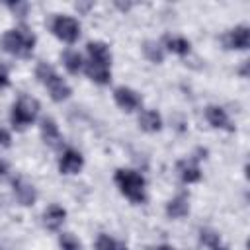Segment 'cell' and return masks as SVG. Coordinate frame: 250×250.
<instances>
[{
    "mask_svg": "<svg viewBox=\"0 0 250 250\" xmlns=\"http://www.w3.org/2000/svg\"><path fill=\"white\" fill-rule=\"evenodd\" d=\"M37 78H39V82L43 84V86H47V90H49V94H51V98L55 100V102H64L68 96H70V86L55 72V68L51 66V64H47V62H41L39 66H37Z\"/></svg>",
    "mask_w": 250,
    "mask_h": 250,
    "instance_id": "obj_2",
    "label": "cell"
},
{
    "mask_svg": "<svg viewBox=\"0 0 250 250\" xmlns=\"http://www.w3.org/2000/svg\"><path fill=\"white\" fill-rule=\"evenodd\" d=\"M12 186H14L16 197H18V201H20L21 205H33V203H35L37 191H35V188H33L31 182H27L25 178H14Z\"/></svg>",
    "mask_w": 250,
    "mask_h": 250,
    "instance_id": "obj_9",
    "label": "cell"
},
{
    "mask_svg": "<svg viewBox=\"0 0 250 250\" xmlns=\"http://www.w3.org/2000/svg\"><path fill=\"white\" fill-rule=\"evenodd\" d=\"M115 184L119 186L121 193L131 199L133 203H143L146 199L145 195V178L135 170H117L115 172Z\"/></svg>",
    "mask_w": 250,
    "mask_h": 250,
    "instance_id": "obj_1",
    "label": "cell"
},
{
    "mask_svg": "<svg viewBox=\"0 0 250 250\" xmlns=\"http://www.w3.org/2000/svg\"><path fill=\"white\" fill-rule=\"evenodd\" d=\"M223 41H225L227 49H248V45H250V31H248L246 25H238V27L230 29L223 37Z\"/></svg>",
    "mask_w": 250,
    "mask_h": 250,
    "instance_id": "obj_7",
    "label": "cell"
},
{
    "mask_svg": "<svg viewBox=\"0 0 250 250\" xmlns=\"http://www.w3.org/2000/svg\"><path fill=\"white\" fill-rule=\"evenodd\" d=\"M2 172H4V164L0 162V174H2Z\"/></svg>",
    "mask_w": 250,
    "mask_h": 250,
    "instance_id": "obj_30",
    "label": "cell"
},
{
    "mask_svg": "<svg viewBox=\"0 0 250 250\" xmlns=\"http://www.w3.org/2000/svg\"><path fill=\"white\" fill-rule=\"evenodd\" d=\"M205 115H207V121H209L213 127L232 131V127L229 125V115H227V111H225L223 107H219V105H209L207 111H205Z\"/></svg>",
    "mask_w": 250,
    "mask_h": 250,
    "instance_id": "obj_14",
    "label": "cell"
},
{
    "mask_svg": "<svg viewBox=\"0 0 250 250\" xmlns=\"http://www.w3.org/2000/svg\"><path fill=\"white\" fill-rule=\"evenodd\" d=\"M41 137L47 145H51L53 148L61 146V133H59V127L57 123L51 119V117H45L41 121Z\"/></svg>",
    "mask_w": 250,
    "mask_h": 250,
    "instance_id": "obj_12",
    "label": "cell"
},
{
    "mask_svg": "<svg viewBox=\"0 0 250 250\" xmlns=\"http://www.w3.org/2000/svg\"><path fill=\"white\" fill-rule=\"evenodd\" d=\"M139 125H141V129H145V131H148V133H156V131H160V127H162V119H160L158 111H154V109H145V111H141V115H139Z\"/></svg>",
    "mask_w": 250,
    "mask_h": 250,
    "instance_id": "obj_15",
    "label": "cell"
},
{
    "mask_svg": "<svg viewBox=\"0 0 250 250\" xmlns=\"http://www.w3.org/2000/svg\"><path fill=\"white\" fill-rule=\"evenodd\" d=\"M82 164H84L82 154L74 148H66L59 160V170H61V174H78Z\"/></svg>",
    "mask_w": 250,
    "mask_h": 250,
    "instance_id": "obj_8",
    "label": "cell"
},
{
    "mask_svg": "<svg viewBox=\"0 0 250 250\" xmlns=\"http://www.w3.org/2000/svg\"><path fill=\"white\" fill-rule=\"evenodd\" d=\"M113 98H115V104L125 109V111H135L139 105H141V98L135 90L131 88H125V86H119L113 90Z\"/></svg>",
    "mask_w": 250,
    "mask_h": 250,
    "instance_id": "obj_6",
    "label": "cell"
},
{
    "mask_svg": "<svg viewBox=\"0 0 250 250\" xmlns=\"http://www.w3.org/2000/svg\"><path fill=\"white\" fill-rule=\"evenodd\" d=\"M188 211H189V203H188V195H184V193H180L166 205V213L172 219H180V217L188 215Z\"/></svg>",
    "mask_w": 250,
    "mask_h": 250,
    "instance_id": "obj_16",
    "label": "cell"
},
{
    "mask_svg": "<svg viewBox=\"0 0 250 250\" xmlns=\"http://www.w3.org/2000/svg\"><path fill=\"white\" fill-rule=\"evenodd\" d=\"M178 170H180V178L186 182V184H193L201 178V172L197 168L195 162H189V160H182L178 162Z\"/></svg>",
    "mask_w": 250,
    "mask_h": 250,
    "instance_id": "obj_17",
    "label": "cell"
},
{
    "mask_svg": "<svg viewBox=\"0 0 250 250\" xmlns=\"http://www.w3.org/2000/svg\"><path fill=\"white\" fill-rule=\"evenodd\" d=\"M86 74H88L96 84H107V82L111 80L109 66H107V64H102V62H94V61H88V62H86Z\"/></svg>",
    "mask_w": 250,
    "mask_h": 250,
    "instance_id": "obj_11",
    "label": "cell"
},
{
    "mask_svg": "<svg viewBox=\"0 0 250 250\" xmlns=\"http://www.w3.org/2000/svg\"><path fill=\"white\" fill-rule=\"evenodd\" d=\"M143 53H145V57H146L148 61H152V62H162V59H164L162 49H160L154 41H146L145 47H143Z\"/></svg>",
    "mask_w": 250,
    "mask_h": 250,
    "instance_id": "obj_21",
    "label": "cell"
},
{
    "mask_svg": "<svg viewBox=\"0 0 250 250\" xmlns=\"http://www.w3.org/2000/svg\"><path fill=\"white\" fill-rule=\"evenodd\" d=\"M64 217H66V211L61 205H51L43 213V225L51 230H57L64 223Z\"/></svg>",
    "mask_w": 250,
    "mask_h": 250,
    "instance_id": "obj_13",
    "label": "cell"
},
{
    "mask_svg": "<svg viewBox=\"0 0 250 250\" xmlns=\"http://www.w3.org/2000/svg\"><path fill=\"white\" fill-rule=\"evenodd\" d=\"M10 143H12V139H10V133L6 131V129H0V146H10Z\"/></svg>",
    "mask_w": 250,
    "mask_h": 250,
    "instance_id": "obj_25",
    "label": "cell"
},
{
    "mask_svg": "<svg viewBox=\"0 0 250 250\" xmlns=\"http://www.w3.org/2000/svg\"><path fill=\"white\" fill-rule=\"evenodd\" d=\"M76 8H80V10H86V8H90V4H76Z\"/></svg>",
    "mask_w": 250,
    "mask_h": 250,
    "instance_id": "obj_28",
    "label": "cell"
},
{
    "mask_svg": "<svg viewBox=\"0 0 250 250\" xmlns=\"http://www.w3.org/2000/svg\"><path fill=\"white\" fill-rule=\"evenodd\" d=\"M86 49H88L90 61L102 62V64H107V66L111 64V55H109V49H107L105 43H102V41H90L86 45Z\"/></svg>",
    "mask_w": 250,
    "mask_h": 250,
    "instance_id": "obj_10",
    "label": "cell"
},
{
    "mask_svg": "<svg viewBox=\"0 0 250 250\" xmlns=\"http://www.w3.org/2000/svg\"><path fill=\"white\" fill-rule=\"evenodd\" d=\"M156 250H174V248H172V246H168V244H162V246H158Z\"/></svg>",
    "mask_w": 250,
    "mask_h": 250,
    "instance_id": "obj_27",
    "label": "cell"
},
{
    "mask_svg": "<svg viewBox=\"0 0 250 250\" xmlns=\"http://www.w3.org/2000/svg\"><path fill=\"white\" fill-rule=\"evenodd\" d=\"M62 61H64L66 70L72 72V74H76V72L82 68V57H80L78 51H66V53L62 55Z\"/></svg>",
    "mask_w": 250,
    "mask_h": 250,
    "instance_id": "obj_19",
    "label": "cell"
},
{
    "mask_svg": "<svg viewBox=\"0 0 250 250\" xmlns=\"http://www.w3.org/2000/svg\"><path fill=\"white\" fill-rule=\"evenodd\" d=\"M164 43L168 47V51L176 53V55H188L189 53V41L186 37H172V35H166L164 37Z\"/></svg>",
    "mask_w": 250,
    "mask_h": 250,
    "instance_id": "obj_18",
    "label": "cell"
},
{
    "mask_svg": "<svg viewBox=\"0 0 250 250\" xmlns=\"http://www.w3.org/2000/svg\"><path fill=\"white\" fill-rule=\"evenodd\" d=\"M10 84V80H8V70L4 68V66H0V88H6Z\"/></svg>",
    "mask_w": 250,
    "mask_h": 250,
    "instance_id": "obj_26",
    "label": "cell"
},
{
    "mask_svg": "<svg viewBox=\"0 0 250 250\" xmlns=\"http://www.w3.org/2000/svg\"><path fill=\"white\" fill-rule=\"evenodd\" d=\"M51 29L59 39H62L66 43H74L80 37V23L70 16H57L53 20Z\"/></svg>",
    "mask_w": 250,
    "mask_h": 250,
    "instance_id": "obj_5",
    "label": "cell"
},
{
    "mask_svg": "<svg viewBox=\"0 0 250 250\" xmlns=\"http://www.w3.org/2000/svg\"><path fill=\"white\" fill-rule=\"evenodd\" d=\"M96 250H127V246L107 234H100L96 240Z\"/></svg>",
    "mask_w": 250,
    "mask_h": 250,
    "instance_id": "obj_20",
    "label": "cell"
},
{
    "mask_svg": "<svg viewBox=\"0 0 250 250\" xmlns=\"http://www.w3.org/2000/svg\"><path fill=\"white\" fill-rule=\"evenodd\" d=\"M37 113H39V102L35 98H31V96H20V100L14 104L12 115H10L14 129L23 131L29 123L35 121Z\"/></svg>",
    "mask_w": 250,
    "mask_h": 250,
    "instance_id": "obj_4",
    "label": "cell"
},
{
    "mask_svg": "<svg viewBox=\"0 0 250 250\" xmlns=\"http://www.w3.org/2000/svg\"><path fill=\"white\" fill-rule=\"evenodd\" d=\"M213 250H227V248H223V246H215Z\"/></svg>",
    "mask_w": 250,
    "mask_h": 250,
    "instance_id": "obj_29",
    "label": "cell"
},
{
    "mask_svg": "<svg viewBox=\"0 0 250 250\" xmlns=\"http://www.w3.org/2000/svg\"><path fill=\"white\" fill-rule=\"evenodd\" d=\"M59 244L62 250H80V240L70 232H62L59 236Z\"/></svg>",
    "mask_w": 250,
    "mask_h": 250,
    "instance_id": "obj_22",
    "label": "cell"
},
{
    "mask_svg": "<svg viewBox=\"0 0 250 250\" xmlns=\"http://www.w3.org/2000/svg\"><path fill=\"white\" fill-rule=\"evenodd\" d=\"M201 242L215 248V246H219V234L213 230H201Z\"/></svg>",
    "mask_w": 250,
    "mask_h": 250,
    "instance_id": "obj_23",
    "label": "cell"
},
{
    "mask_svg": "<svg viewBox=\"0 0 250 250\" xmlns=\"http://www.w3.org/2000/svg\"><path fill=\"white\" fill-rule=\"evenodd\" d=\"M2 45L10 55L16 57H29L35 45V37L33 33H29L25 27L21 29H10L4 33L2 37Z\"/></svg>",
    "mask_w": 250,
    "mask_h": 250,
    "instance_id": "obj_3",
    "label": "cell"
},
{
    "mask_svg": "<svg viewBox=\"0 0 250 250\" xmlns=\"http://www.w3.org/2000/svg\"><path fill=\"white\" fill-rule=\"evenodd\" d=\"M8 6H10V10H12L14 14H18L20 18H23L25 12H27V4H25V2H16V4L12 2V4H8Z\"/></svg>",
    "mask_w": 250,
    "mask_h": 250,
    "instance_id": "obj_24",
    "label": "cell"
}]
</instances>
